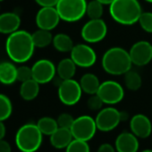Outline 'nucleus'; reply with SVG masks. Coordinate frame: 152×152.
Returning <instances> with one entry per match:
<instances>
[{"instance_id": "nucleus-1", "label": "nucleus", "mask_w": 152, "mask_h": 152, "mask_svg": "<svg viewBox=\"0 0 152 152\" xmlns=\"http://www.w3.org/2000/svg\"><path fill=\"white\" fill-rule=\"evenodd\" d=\"M35 45L32 35L23 30L10 34L6 41V50L9 58L15 63L23 64L34 54Z\"/></svg>"}, {"instance_id": "nucleus-2", "label": "nucleus", "mask_w": 152, "mask_h": 152, "mask_svg": "<svg viewBox=\"0 0 152 152\" xmlns=\"http://www.w3.org/2000/svg\"><path fill=\"white\" fill-rule=\"evenodd\" d=\"M109 7L111 17L122 25L136 23L142 14L138 0H115Z\"/></svg>"}, {"instance_id": "nucleus-3", "label": "nucleus", "mask_w": 152, "mask_h": 152, "mask_svg": "<svg viewBox=\"0 0 152 152\" xmlns=\"http://www.w3.org/2000/svg\"><path fill=\"white\" fill-rule=\"evenodd\" d=\"M132 62L130 54L125 49L115 47L106 51L102 57L104 71L111 75H123L131 70Z\"/></svg>"}, {"instance_id": "nucleus-4", "label": "nucleus", "mask_w": 152, "mask_h": 152, "mask_svg": "<svg viewBox=\"0 0 152 152\" xmlns=\"http://www.w3.org/2000/svg\"><path fill=\"white\" fill-rule=\"evenodd\" d=\"M42 136L37 124H26L17 131L15 144L22 152H35L41 146Z\"/></svg>"}, {"instance_id": "nucleus-5", "label": "nucleus", "mask_w": 152, "mask_h": 152, "mask_svg": "<svg viewBox=\"0 0 152 152\" xmlns=\"http://www.w3.org/2000/svg\"><path fill=\"white\" fill-rule=\"evenodd\" d=\"M61 20L74 23L86 15V0H59L56 6Z\"/></svg>"}, {"instance_id": "nucleus-6", "label": "nucleus", "mask_w": 152, "mask_h": 152, "mask_svg": "<svg viewBox=\"0 0 152 152\" xmlns=\"http://www.w3.org/2000/svg\"><path fill=\"white\" fill-rule=\"evenodd\" d=\"M70 130L73 139L89 141L94 137L98 128L94 118L90 115H82L74 119Z\"/></svg>"}, {"instance_id": "nucleus-7", "label": "nucleus", "mask_w": 152, "mask_h": 152, "mask_svg": "<svg viewBox=\"0 0 152 152\" xmlns=\"http://www.w3.org/2000/svg\"><path fill=\"white\" fill-rule=\"evenodd\" d=\"M83 92L80 83L73 79L64 80L58 86V98L66 106L77 104L82 98Z\"/></svg>"}, {"instance_id": "nucleus-8", "label": "nucleus", "mask_w": 152, "mask_h": 152, "mask_svg": "<svg viewBox=\"0 0 152 152\" xmlns=\"http://www.w3.org/2000/svg\"><path fill=\"white\" fill-rule=\"evenodd\" d=\"M107 33L106 23L100 19H91L86 23L81 31L83 39L88 43H97L105 39Z\"/></svg>"}, {"instance_id": "nucleus-9", "label": "nucleus", "mask_w": 152, "mask_h": 152, "mask_svg": "<svg viewBox=\"0 0 152 152\" xmlns=\"http://www.w3.org/2000/svg\"><path fill=\"white\" fill-rule=\"evenodd\" d=\"M97 94L104 104L115 105L121 102L124 97V91L122 85L115 81H106L100 83Z\"/></svg>"}, {"instance_id": "nucleus-10", "label": "nucleus", "mask_w": 152, "mask_h": 152, "mask_svg": "<svg viewBox=\"0 0 152 152\" xmlns=\"http://www.w3.org/2000/svg\"><path fill=\"white\" fill-rule=\"evenodd\" d=\"M121 120V112L112 107L101 109L95 118L97 128L101 132H110L114 130L118 126Z\"/></svg>"}, {"instance_id": "nucleus-11", "label": "nucleus", "mask_w": 152, "mask_h": 152, "mask_svg": "<svg viewBox=\"0 0 152 152\" xmlns=\"http://www.w3.org/2000/svg\"><path fill=\"white\" fill-rule=\"evenodd\" d=\"M70 53L72 60L80 67H91L97 61L96 52L91 47L86 44L74 45Z\"/></svg>"}, {"instance_id": "nucleus-12", "label": "nucleus", "mask_w": 152, "mask_h": 152, "mask_svg": "<svg viewBox=\"0 0 152 152\" xmlns=\"http://www.w3.org/2000/svg\"><path fill=\"white\" fill-rule=\"evenodd\" d=\"M32 79L39 84L51 82L56 73V67L48 59H39L31 67Z\"/></svg>"}, {"instance_id": "nucleus-13", "label": "nucleus", "mask_w": 152, "mask_h": 152, "mask_svg": "<svg viewBox=\"0 0 152 152\" xmlns=\"http://www.w3.org/2000/svg\"><path fill=\"white\" fill-rule=\"evenodd\" d=\"M132 64L137 66L147 65L152 60V45L146 40L134 43L129 51Z\"/></svg>"}, {"instance_id": "nucleus-14", "label": "nucleus", "mask_w": 152, "mask_h": 152, "mask_svg": "<svg viewBox=\"0 0 152 152\" xmlns=\"http://www.w3.org/2000/svg\"><path fill=\"white\" fill-rule=\"evenodd\" d=\"M36 24L39 29L52 31L59 23L61 18L56 7H41L36 15Z\"/></svg>"}, {"instance_id": "nucleus-15", "label": "nucleus", "mask_w": 152, "mask_h": 152, "mask_svg": "<svg viewBox=\"0 0 152 152\" xmlns=\"http://www.w3.org/2000/svg\"><path fill=\"white\" fill-rule=\"evenodd\" d=\"M132 132L140 139L148 138L152 132V124L148 116L142 114L133 115L130 121Z\"/></svg>"}, {"instance_id": "nucleus-16", "label": "nucleus", "mask_w": 152, "mask_h": 152, "mask_svg": "<svg viewBox=\"0 0 152 152\" xmlns=\"http://www.w3.org/2000/svg\"><path fill=\"white\" fill-rule=\"evenodd\" d=\"M138 137L132 132H124L115 139V148L117 152H137L139 149Z\"/></svg>"}, {"instance_id": "nucleus-17", "label": "nucleus", "mask_w": 152, "mask_h": 152, "mask_svg": "<svg viewBox=\"0 0 152 152\" xmlns=\"http://www.w3.org/2000/svg\"><path fill=\"white\" fill-rule=\"evenodd\" d=\"M21 25L20 16L13 12L0 15V33L12 34L19 30Z\"/></svg>"}, {"instance_id": "nucleus-18", "label": "nucleus", "mask_w": 152, "mask_h": 152, "mask_svg": "<svg viewBox=\"0 0 152 152\" xmlns=\"http://www.w3.org/2000/svg\"><path fill=\"white\" fill-rule=\"evenodd\" d=\"M73 140V136L70 129L58 127L57 130L50 135L51 145L58 149L66 148V147Z\"/></svg>"}, {"instance_id": "nucleus-19", "label": "nucleus", "mask_w": 152, "mask_h": 152, "mask_svg": "<svg viewBox=\"0 0 152 152\" xmlns=\"http://www.w3.org/2000/svg\"><path fill=\"white\" fill-rule=\"evenodd\" d=\"M17 81V67L11 62L0 63V83L11 85Z\"/></svg>"}, {"instance_id": "nucleus-20", "label": "nucleus", "mask_w": 152, "mask_h": 152, "mask_svg": "<svg viewBox=\"0 0 152 152\" xmlns=\"http://www.w3.org/2000/svg\"><path fill=\"white\" fill-rule=\"evenodd\" d=\"M76 66L77 65L72 58H64L58 63L56 66V73L62 81L72 79L76 72Z\"/></svg>"}, {"instance_id": "nucleus-21", "label": "nucleus", "mask_w": 152, "mask_h": 152, "mask_svg": "<svg viewBox=\"0 0 152 152\" xmlns=\"http://www.w3.org/2000/svg\"><path fill=\"white\" fill-rule=\"evenodd\" d=\"M80 85L83 92L93 95L97 94L100 86L99 80L93 73H85L82 76L80 80Z\"/></svg>"}, {"instance_id": "nucleus-22", "label": "nucleus", "mask_w": 152, "mask_h": 152, "mask_svg": "<svg viewBox=\"0 0 152 152\" xmlns=\"http://www.w3.org/2000/svg\"><path fill=\"white\" fill-rule=\"evenodd\" d=\"M39 93V83L35 80L31 79L24 83H22L20 87V95L23 99L31 101L35 99Z\"/></svg>"}, {"instance_id": "nucleus-23", "label": "nucleus", "mask_w": 152, "mask_h": 152, "mask_svg": "<svg viewBox=\"0 0 152 152\" xmlns=\"http://www.w3.org/2000/svg\"><path fill=\"white\" fill-rule=\"evenodd\" d=\"M52 44L57 51L62 53L71 52L74 46L71 37L64 33H58L54 36Z\"/></svg>"}, {"instance_id": "nucleus-24", "label": "nucleus", "mask_w": 152, "mask_h": 152, "mask_svg": "<svg viewBox=\"0 0 152 152\" xmlns=\"http://www.w3.org/2000/svg\"><path fill=\"white\" fill-rule=\"evenodd\" d=\"M31 35L36 48H43L49 46L53 42L54 37L51 33V31L39 29L36 31H34Z\"/></svg>"}, {"instance_id": "nucleus-25", "label": "nucleus", "mask_w": 152, "mask_h": 152, "mask_svg": "<svg viewBox=\"0 0 152 152\" xmlns=\"http://www.w3.org/2000/svg\"><path fill=\"white\" fill-rule=\"evenodd\" d=\"M37 125L43 135H48V136H50L52 133H54L59 127L57 121L49 116L41 117L38 121Z\"/></svg>"}, {"instance_id": "nucleus-26", "label": "nucleus", "mask_w": 152, "mask_h": 152, "mask_svg": "<svg viewBox=\"0 0 152 152\" xmlns=\"http://www.w3.org/2000/svg\"><path fill=\"white\" fill-rule=\"evenodd\" d=\"M124 83L128 90L136 91L141 87L142 80L138 72L130 70L124 74Z\"/></svg>"}, {"instance_id": "nucleus-27", "label": "nucleus", "mask_w": 152, "mask_h": 152, "mask_svg": "<svg viewBox=\"0 0 152 152\" xmlns=\"http://www.w3.org/2000/svg\"><path fill=\"white\" fill-rule=\"evenodd\" d=\"M13 113V104L10 99L0 93V121H6Z\"/></svg>"}, {"instance_id": "nucleus-28", "label": "nucleus", "mask_w": 152, "mask_h": 152, "mask_svg": "<svg viewBox=\"0 0 152 152\" xmlns=\"http://www.w3.org/2000/svg\"><path fill=\"white\" fill-rule=\"evenodd\" d=\"M103 6L104 5L99 2L98 0H91L87 3L86 15L90 19H100L104 12Z\"/></svg>"}, {"instance_id": "nucleus-29", "label": "nucleus", "mask_w": 152, "mask_h": 152, "mask_svg": "<svg viewBox=\"0 0 152 152\" xmlns=\"http://www.w3.org/2000/svg\"><path fill=\"white\" fill-rule=\"evenodd\" d=\"M65 152H91L88 141L73 139L66 147Z\"/></svg>"}, {"instance_id": "nucleus-30", "label": "nucleus", "mask_w": 152, "mask_h": 152, "mask_svg": "<svg viewBox=\"0 0 152 152\" xmlns=\"http://www.w3.org/2000/svg\"><path fill=\"white\" fill-rule=\"evenodd\" d=\"M138 23L143 31L148 33H152V13L142 12Z\"/></svg>"}, {"instance_id": "nucleus-31", "label": "nucleus", "mask_w": 152, "mask_h": 152, "mask_svg": "<svg viewBox=\"0 0 152 152\" xmlns=\"http://www.w3.org/2000/svg\"><path fill=\"white\" fill-rule=\"evenodd\" d=\"M32 79V69L26 65H21L17 67V81L24 83Z\"/></svg>"}, {"instance_id": "nucleus-32", "label": "nucleus", "mask_w": 152, "mask_h": 152, "mask_svg": "<svg viewBox=\"0 0 152 152\" xmlns=\"http://www.w3.org/2000/svg\"><path fill=\"white\" fill-rule=\"evenodd\" d=\"M74 119L75 118H73L72 115H71L70 114L63 113V114H61V115H58L56 121H57V124H58V126L59 127L70 129L72 127V124H73Z\"/></svg>"}, {"instance_id": "nucleus-33", "label": "nucleus", "mask_w": 152, "mask_h": 152, "mask_svg": "<svg viewBox=\"0 0 152 152\" xmlns=\"http://www.w3.org/2000/svg\"><path fill=\"white\" fill-rule=\"evenodd\" d=\"M104 102L102 101V99L99 98V96L98 94H93L91 95L90 99L87 101V106L88 107L92 110V111H99L101 110V107L103 106Z\"/></svg>"}, {"instance_id": "nucleus-34", "label": "nucleus", "mask_w": 152, "mask_h": 152, "mask_svg": "<svg viewBox=\"0 0 152 152\" xmlns=\"http://www.w3.org/2000/svg\"><path fill=\"white\" fill-rule=\"evenodd\" d=\"M59 0H35V2L41 7H56Z\"/></svg>"}, {"instance_id": "nucleus-35", "label": "nucleus", "mask_w": 152, "mask_h": 152, "mask_svg": "<svg viewBox=\"0 0 152 152\" xmlns=\"http://www.w3.org/2000/svg\"><path fill=\"white\" fill-rule=\"evenodd\" d=\"M12 148L8 141L4 139L0 140V152H11Z\"/></svg>"}, {"instance_id": "nucleus-36", "label": "nucleus", "mask_w": 152, "mask_h": 152, "mask_svg": "<svg viewBox=\"0 0 152 152\" xmlns=\"http://www.w3.org/2000/svg\"><path fill=\"white\" fill-rule=\"evenodd\" d=\"M97 152H115V148H114L111 144L104 143L99 146Z\"/></svg>"}, {"instance_id": "nucleus-37", "label": "nucleus", "mask_w": 152, "mask_h": 152, "mask_svg": "<svg viewBox=\"0 0 152 152\" xmlns=\"http://www.w3.org/2000/svg\"><path fill=\"white\" fill-rule=\"evenodd\" d=\"M6 132H7V129H6V125L4 124V121H0V140L5 138Z\"/></svg>"}, {"instance_id": "nucleus-38", "label": "nucleus", "mask_w": 152, "mask_h": 152, "mask_svg": "<svg viewBox=\"0 0 152 152\" xmlns=\"http://www.w3.org/2000/svg\"><path fill=\"white\" fill-rule=\"evenodd\" d=\"M99 2H100L102 5H111L115 0H98Z\"/></svg>"}, {"instance_id": "nucleus-39", "label": "nucleus", "mask_w": 152, "mask_h": 152, "mask_svg": "<svg viewBox=\"0 0 152 152\" xmlns=\"http://www.w3.org/2000/svg\"><path fill=\"white\" fill-rule=\"evenodd\" d=\"M141 152H152V149H145V150H143Z\"/></svg>"}, {"instance_id": "nucleus-40", "label": "nucleus", "mask_w": 152, "mask_h": 152, "mask_svg": "<svg viewBox=\"0 0 152 152\" xmlns=\"http://www.w3.org/2000/svg\"><path fill=\"white\" fill-rule=\"evenodd\" d=\"M146 2H148V3H151L152 4V0H145Z\"/></svg>"}, {"instance_id": "nucleus-41", "label": "nucleus", "mask_w": 152, "mask_h": 152, "mask_svg": "<svg viewBox=\"0 0 152 152\" xmlns=\"http://www.w3.org/2000/svg\"><path fill=\"white\" fill-rule=\"evenodd\" d=\"M2 1H5V0H0V2H2Z\"/></svg>"}]
</instances>
